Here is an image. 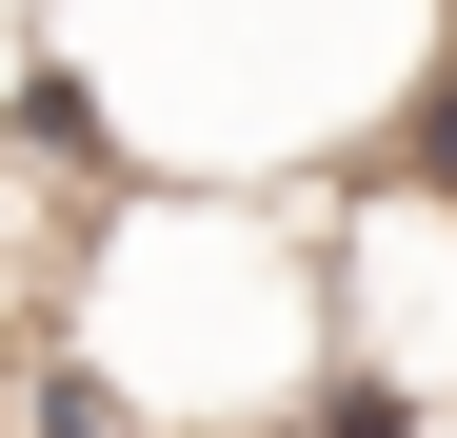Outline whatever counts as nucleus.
<instances>
[{
	"label": "nucleus",
	"instance_id": "nucleus-1",
	"mask_svg": "<svg viewBox=\"0 0 457 438\" xmlns=\"http://www.w3.org/2000/svg\"><path fill=\"white\" fill-rule=\"evenodd\" d=\"M398 180L457 199V0H437V60H418V100H398Z\"/></svg>",
	"mask_w": 457,
	"mask_h": 438
}]
</instances>
